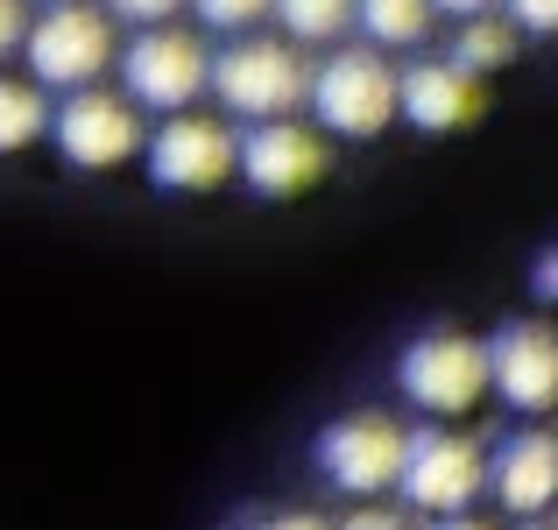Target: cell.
<instances>
[{
	"label": "cell",
	"mask_w": 558,
	"mask_h": 530,
	"mask_svg": "<svg viewBox=\"0 0 558 530\" xmlns=\"http://www.w3.org/2000/svg\"><path fill=\"white\" fill-rule=\"evenodd\" d=\"M205 85L219 93V107L241 113V121H276V113L304 107V85H312V64H304L290 43H227V50L205 64Z\"/></svg>",
	"instance_id": "1"
},
{
	"label": "cell",
	"mask_w": 558,
	"mask_h": 530,
	"mask_svg": "<svg viewBox=\"0 0 558 530\" xmlns=\"http://www.w3.org/2000/svg\"><path fill=\"white\" fill-rule=\"evenodd\" d=\"M304 99H312L318 128L326 135H354L368 142L381 128L396 121V71L381 64V50H332L326 64L312 71V85H304Z\"/></svg>",
	"instance_id": "2"
},
{
	"label": "cell",
	"mask_w": 558,
	"mask_h": 530,
	"mask_svg": "<svg viewBox=\"0 0 558 530\" xmlns=\"http://www.w3.org/2000/svg\"><path fill=\"white\" fill-rule=\"evenodd\" d=\"M22 50L50 93H78L113 64V22L107 8H85V0H50V14L22 28Z\"/></svg>",
	"instance_id": "3"
},
{
	"label": "cell",
	"mask_w": 558,
	"mask_h": 530,
	"mask_svg": "<svg viewBox=\"0 0 558 530\" xmlns=\"http://www.w3.org/2000/svg\"><path fill=\"white\" fill-rule=\"evenodd\" d=\"M396 382L417 410L432 418H466V410L488 396V347L474 333H424V340L403 347L396 361Z\"/></svg>",
	"instance_id": "4"
},
{
	"label": "cell",
	"mask_w": 558,
	"mask_h": 530,
	"mask_svg": "<svg viewBox=\"0 0 558 530\" xmlns=\"http://www.w3.org/2000/svg\"><path fill=\"white\" fill-rule=\"evenodd\" d=\"M205 64H213V50H205V36H191V28H170V22H149L135 43L121 50V85L135 107L149 113H178L191 99L205 93Z\"/></svg>",
	"instance_id": "5"
},
{
	"label": "cell",
	"mask_w": 558,
	"mask_h": 530,
	"mask_svg": "<svg viewBox=\"0 0 558 530\" xmlns=\"http://www.w3.org/2000/svg\"><path fill=\"white\" fill-rule=\"evenodd\" d=\"M481 460L488 453L466 432H403V467H396V489L410 509L424 517H452L481 495Z\"/></svg>",
	"instance_id": "6"
},
{
	"label": "cell",
	"mask_w": 558,
	"mask_h": 530,
	"mask_svg": "<svg viewBox=\"0 0 558 530\" xmlns=\"http://www.w3.org/2000/svg\"><path fill=\"white\" fill-rule=\"evenodd\" d=\"M43 135H57V149H64L71 170H121L128 156L142 149L135 99H113V93H99V85H78V93L50 113Z\"/></svg>",
	"instance_id": "7"
},
{
	"label": "cell",
	"mask_w": 558,
	"mask_h": 530,
	"mask_svg": "<svg viewBox=\"0 0 558 530\" xmlns=\"http://www.w3.org/2000/svg\"><path fill=\"white\" fill-rule=\"evenodd\" d=\"M233 170H241L262 198H304V191L332 170V149L312 128H298L290 113H276V121H255L233 142Z\"/></svg>",
	"instance_id": "8"
},
{
	"label": "cell",
	"mask_w": 558,
	"mask_h": 530,
	"mask_svg": "<svg viewBox=\"0 0 558 530\" xmlns=\"http://www.w3.org/2000/svg\"><path fill=\"white\" fill-rule=\"evenodd\" d=\"M396 467H403V424L381 418V410H354V418L318 432V474L347 495L396 489Z\"/></svg>",
	"instance_id": "9"
},
{
	"label": "cell",
	"mask_w": 558,
	"mask_h": 530,
	"mask_svg": "<svg viewBox=\"0 0 558 530\" xmlns=\"http://www.w3.org/2000/svg\"><path fill=\"white\" fill-rule=\"evenodd\" d=\"M142 149H149V177L156 191H213L233 177V128L205 121V113H163V128L156 135H142Z\"/></svg>",
	"instance_id": "10"
},
{
	"label": "cell",
	"mask_w": 558,
	"mask_h": 530,
	"mask_svg": "<svg viewBox=\"0 0 558 530\" xmlns=\"http://www.w3.org/2000/svg\"><path fill=\"white\" fill-rule=\"evenodd\" d=\"M481 347H488V389H502V403L523 418H545L558 396V340L545 318H509Z\"/></svg>",
	"instance_id": "11"
},
{
	"label": "cell",
	"mask_w": 558,
	"mask_h": 530,
	"mask_svg": "<svg viewBox=\"0 0 558 530\" xmlns=\"http://www.w3.org/2000/svg\"><path fill=\"white\" fill-rule=\"evenodd\" d=\"M396 113H403L417 135H460V128H474L481 113H488V93H481L474 71H460L446 57V64H410L396 71Z\"/></svg>",
	"instance_id": "12"
},
{
	"label": "cell",
	"mask_w": 558,
	"mask_h": 530,
	"mask_svg": "<svg viewBox=\"0 0 558 530\" xmlns=\"http://www.w3.org/2000/svg\"><path fill=\"white\" fill-rule=\"evenodd\" d=\"M481 489L509 509V517H545L551 495H558V446L551 432H509L502 446L481 460Z\"/></svg>",
	"instance_id": "13"
},
{
	"label": "cell",
	"mask_w": 558,
	"mask_h": 530,
	"mask_svg": "<svg viewBox=\"0 0 558 530\" xmlns=\"http://www.w3.org/2000/svg\"><path fill=\"white\" fill-rule=\"evenodd\" d=\"M354 22L375 50H417L432 36V0H354Z\"/></svg>",
	"instance_id": "14"
},
{
	"label": "cell",
	"mask_w": 558,
	"mask_h": 530,
	"mask_svg": "<svg viewBox=\"0 0 558 530\" xmlns=\"http://www.w3.org/2000/svg\"><path fill=\"white\" fill-rule=\"evenodd\" d=\"M50 128V93L28 79H0V156H22Z\"/></svg>",
	"instance_id": "15"
},
{
	"label": "cell",
	"mask_w": 558,
	"mask_h": 530,
	"mask_svg": "<svg viewBox=\"0 0 558 530\" xmlns=\"http://www.w3.org/2000/svg\"><path fill=\"white\" fill-rule=\"evenodd\" d=\"M509 57H517V28L495 22L488 8H481V14H460V36H452V64L481 79V71H502Z\"/></svg>",
	"instance_id": "16"
},
{
	"label": "cell",
	"mask_w": 558,
	"mask_h": 530,
	"mask_svg": "<svg viewBox=\"0 0 558 530\" xmlns=\"http://www.w3.org/2000/svg\"><path fill=\"white\" fill-rule=\"evenodd\" d=\"M269 8L298 43H332L340 28H354V0H269Z\"/></svg>",
	"instance_id": "17"
},
{
	"label": "cell",
	"mask_w": 558,
	"mask_h": 530,
	"mask_svg": "<svg viewBox=\"0 0 558 530\" xmlns=\"http://www.w3.org/2000/svg\"><path fill=\"white\" fill-rule=\"evenodd\" d=\"M198 8L205 28H219V36H241V28H255L262 14H269V0H191Z\"/></svg>",
	"instance_id": "18"
},
{
	"label": "cell",
	"mask_w": 558,
	"mask_h": 530,
	"mask_svg": "<svg viewBox=\"0 0 558 530\" xmlns=\"http://www.w3.org/2000/svg\"><path fill=\"white\" fill-rule=\"evenodd\" d=\"M509 22L531 28V36H551L558 28V0H509Z\"/></svg>",
	"instance_id": "19"
},
{
	"label": "cell",
	"mask_w": 558,
	"mask_h": 530,
	"mask_svg": "<svg viewBox=\"0 0 558 530\" xmlns=\"http://www.w3.org/2000/svg\"><path fill=\"white\" fill-rule=\"evenodd\" d=\"M178 8H184V0H107V14H121V22H142V28H149V22H170Z\"/></svg>",
	"instance_id": "20"
},
{
	"label": "cell",
	"mask_w": 558,
	"mask_h": 530,
	"mask_svg": "<svg viewBox=\"0 0 558 530\" xmlns=\"http://www.w3.org/2000/svg\"><path fill=\"white\" fill-rule=\"evenodd\" d=\"M22 28H28L22 0H0V57H14V50H22Z\"/></svg>",
	"instance_id": "21"
},
{
	"label": "cell",
	"mask_w": 558,
	"mask_h": 530,
	"mask_svg": "<svg viewBox=\"0 0 558 530\" xmlns=\"http://www.w3.org/2000/svg\"><path fill=\"white\" fill-rule=\"evenodd\" d=\"M332 530H403V517H396V509H354V517L332 523Z\"/></svg>",
	"instance_id": "22"
},
{
	"label": "cell",
	"mask_w": 558,
	"mask_h": 530,
	"mask_svg": "<svg viewBox=\"0 0 558 530\" xmlns=\"http://www.w3.org/2000/svg\"><path fill=\"white\" fill-rule=\"evenodd\" d=\"M531 290H537V298H551V290H558V248H545V255H537V276H531Z\"/></svg>",
	"instance_id": "23"
},
{
	"label": "cell",
	"mask_w": 558,
	"mask_h": 530,
	"mask_svg": "<svg viewBox=\"0 0 558 530\" xmlns=\"http://www.w3.org/2000/svg\"><path fill=\"white\" fill-rule=\"evenodd\" d=\"M255 530H332V523L312 517V509H298V517H269V523H255Z\"/></svg>",
	"instance_id": "24"
},
{
	"label": "cell",
	"mask_w": 558,
	"mask_h": 530,
	"mask_svg": "<svg viewBox=\"0 0 558 530\" xmlns=\"http://www.w3.org/2000/svg\"><path fill=\"white\" fill-rule=\"evenodd\" d=\"M432 530H495V523H481V517H466V509H452V517H432Z\"/></svg>",
	"instance_id": "25"
},
{
	"label": "cell",
	"mask_w": 558,
	"mask_h": 530,
	"mask_svg": "<svg viewBox=\"0 0 558 530\" xmlns=\"http://www.w3.org/2000/svg\"><path fill=\"white\" fill-rule=\"evenodd\" d=\"M481 8H495V0H432V14H481Z\"/></svg>",
	"instance_id": "26"
},
{
	"label": "cell",
	"mask_w": 558,
	"mask_h": 530,
	"mask_svg": "<svg viewBox=\"0 0 558 530\" xmlns=\"http://www.w3.org/2000/svg\"><path fill=\"white\" fill-rule=\"evenodd\" d=\"M523 530H545V523H537V517H523Z\"/></svg>",
	"instance_id": "27"
}]
</instances>
